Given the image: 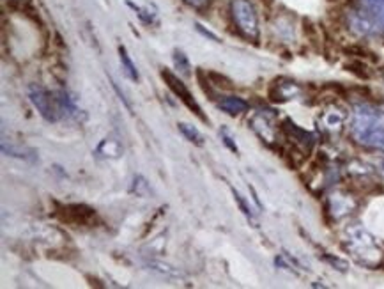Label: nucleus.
I'll return each mask as SVG.
<instances>
[{"mask_svg": "<svg viewBox=\"0 0 384 289\" xmlns=\"http://www.w3.org/2000/svg\"><path fill=\"white\" fill-rule=\"evenodd\" d=\"M148 266H149V270L161 273V275H165V277H168V279H184L183 272H179V270L174 268V266H170V265L160 263V261H149Z\"/></svg>", "mask_w": 384, "mask_h": 289, "instance_id": "nucleus-18", "label": "nucleus"}, {"mask_svg": "<svg viewBox=\"0 0 384 289\" xmlns=\"http://www.w3.org/2000/svg\"><path fill=\"white\" fill-rule=\"evenodd\" d=\"M195 77H196V82H199V86H201L202 92H204V94L208 96L211 101H214V99H216V92H214V86L211 83V80H209L208 71H204L199 68V70L195 71Z\"/></svg>", "mask_w": 384, "mask_h": 289, "instance_id": "nucleus-19", "label": "nucleus"}, {"mask_svg": "<svg viewBox=\"0 0 384 289\" xmlns=\"http://www.w3.org/2000/svg\"><path fill=\"white\" fill-rule=\"evenodd\" d=\"M54 217L68 226H90L96 222V210L82 203L62 204L54 201Z\"/></svg>", "mask_w": 384, "mask_h": 289, "instance_id": "nucleus-5", "label": "nucleus"}, {"mask_svg": "<svg viewBox=\"0 0 384 289\" xmlns=\"http://www.w3.org/2000/svg\"><path fill=\"white\" fill-rule=\"evenodd\" d=\"M195 27H196V30H199V32H201V34H204L205 37H209V39H213L214 43H220V37H218L216 34H213V32H209V30H205L201 23H196Z\"/></svg>", "mask_w": 384, "mask_h": 289, "instance_id": "nucleus-30", "label": "nucleus"}, {"mask_svg": "<svg viewBox=\"0 0 384 289\" xmlns=\"http://www.w3.org/2000/svg\"><path fill=\"white\" fill-rule=\"evenodd\" d=\"M131 194H135L137 197H149L151 195V188H149V183L145 181L143 176H135L133 183H131L130 188Z\"/></svg>", "mask_w": 384, "mask_h": 289, "instance_id": "nucleus-23", "label": "nucleus"}, {"mask_svg": "<svg viewBox=\"0 0 384 289\" xmlns=\"http://www.w3.org/2000/svg\"><path fill=\"white\" fill-rule=\"evenodd\" d=\"M323 257L327 261V263H330V265H333L336 270H340V272H347V263H345V261L338 259V257L327 256V254H324Z\"/></svg>", "mask_w": 384, "mask_h": 289, "instance_id": "nucleus-29", "label": "nucleus"}, {"mask_svg": "<svg viewBox=\"0 0 384 289\" xmlns=\"http://www.w3.org/2000/svg\"><path fill=\"white\" fill-rule=\"evenodd\" d=\"M345 240H343V248L361 265L368 268L376 270L383 263V250L379 243L368 231H365L360 226H352L345 231Z\"/></svg>", "mask_w": 384, "mask_h": 289, "instance_id": "nucleus-2", "label": "nucleus"}, {"mask_svg": "<svg viewBox=\"0 0 384 289\" xmlns=\"http://www.w3.org/2000/svg\"><path fill=\"white\" fill-rule=\"evenodd\" d=\"M250 128L261 137L262 142H266L270 148H274V144H276V132H274V128L271 126V121L267 119L266 116L255 114V116L250 119Z\"/></svg>", "mask_w": 384, "mask_h": 289, "instance_id": "nucleus-10", "label": "nucleus"}, {"mask_svg": "<svg viewBox=\"0 0 384 289\" xmlns=\"http://www.w3.org/2000/svg\"><path fill=\"white\" fill-rule=\"evenodd\" d=\"M183 2L184 4H188L190 8L195 9V11L204 12V11H208L211 6H213L214 0H183Z\"/></svg>", "mask_w": 384, "mask_h": 289, "instance_id": "nucleus-27", "label": "nucleus"}, {"mask_svg": "<svg viewBox=\"0 0 384 289\" xmlns=\"http://www.w3.org/2000/svg\"><path fill=\"white\" fill-rule=\"evenodd\" d=\"M160 74H161V79H163V82L167 83L168 89H170V91L174 92V94H176L177 98H179L181 101H183V103L186 105V107H188L190 110H192L193 114H195V116L199 117V119L202 121V123L209 124V117L205 116L201 105L196 103V99L193 98V94H192V92H190L188 87H186V83H184L183 80H181L179 77H177V74L172 73V71L168 70V68H161Z\"/></svg>", "mask_w": 384, "mask_h": 289, "instance_id": "nucleus-6", "label": "nucleus"}, {"mask_svg": "<svg viewBox=\"0 0 384 289\" xmlns=\"http://www.w3.org/2000/svg\"><path fill=\"white\" fill-rule=\"evenodd\" d=\"M342 52L347 57H352V59H370V61H377V57L376 55L370 52V50H367L365 46H361V45H349V46H343L342 48Z\"/></svg>", "mask_w": 384, "mask_h": 289, "instance_id": "nucleus-21", "label": "nucleus"}, {"mask_svg": "<svg viewBox=\"0 0 384 289\" xmlns=\"http://www.w3.org/2000/svg\"><path fill=\"white\" fill-rule=\"evenodd\" d=\"M356 8H361L376 20L377 27L384 30V0H356Z\"/></svg>", "mask_w": 384, "mask_h": 289, "instance_id": "nucleus-12", "label": "nucleus"}, {"mask_svg": "<svg viewBox=\"0 0 384 289\" xmlns=\"http://www.w3.org/2000/svg\"><path fill=\"white\" fill-rule=\"evenodd\" d=\"M343 20H345L349 30L354 32L356 36H376L379 30L376 20L361 8H349L347 12H343Z\"/></svg>", "mask_w": 384, "mask_h": 289, "instance_id": "nucleus-7", "label": "nucleus"}, {"mask_svg": "<svg viewBox=\"0 0 384 289\" xmlns=\"http://www.w3.org/2000/svg\"><path fill=\"white\" fill-rule=\"evenodd\" d=\"M208 77L216 89H221V91H232L234 89L232 80L229 77H225V74L218 73V71H208Z\"/></svg>", "mask_w": 384, "mask_h": 289, "instance_id": "nucleus-22", "label": "nucleus"}, {"mask_svg": "<svg viewBox=\"0 0 384 289\" xmlns=\"http://www.w3.org/2000/svg\"><path fill=\"white\" fill-rule=\"evenodd\" d=\"M303 32L310 39V43H314L315 46H319V29L315 27L314 21L308 20V18H303Z\"/></svg>", "mask_w": 384, "mask_h": 289, "instance_id": "nucleus-24", "label": "nucleus"}, {"mask_svg": "<svg viewBox=\"0 0 384 289\" xmlns=\"http://www.w3.org/2000/svg\"><path fill=\"white\" fill-rule=\"evenodd\" d=\"M230 17H232L239 36H243L248 41H259V37H261L259 14L255 6L250 0H230Z\"/></svg>", "mask_w": 384, "mask_h": 289, "instance_id": "nucleus-3", "label": "nucleus"}, {"mask_svg": "<svg viewBox=\"0 0 384 289\" xmlns=\"http://www.w3.org/2000/svg\"><path fill=\"white\" fill-rule=\"evenodd\" d=\"M351 135L360 146L384 151V110L370 103L354 105Z\"/></svg>", "mask_w": 384, "mask_h": 289, "instance_id": "nucleus-1", "label": "nucleus"}, {"mask_svg": "<svg viewBox=\"0 0 384 289\" xmlns=\"http://www.w3.org/2000/svg\"><path fill=\"white\" fill-rule=\"evenodd\" d=\"M220 137H221V141H223V144L227 146V148L232 151V153H239V149H237V144H236V141L232 139V135H230V132L227 128H221L220 130Z\"/></svg>", "mask_w": 384, "mask_h": 289, "instance_id": "nucleus-28", "label": "nucleus"}, {"mask_svg": "<svg viewBox=\"0 0 384 289\" xmlns=\"http://www.w3.org/2000/svg\"><path fill=\"white\" fill-rule=\"evenodd\" d=\"M383 110H384V103H383Z\"/></svg>", "mask_w": 384, "mask_h": 289, "instance_id": "nucleus-32", "label": "nucleus"}, {"mask_svg": "<svg viewBox=\"0 0 384 289\" xmlns=\"http://www.w3.org/2000/svg\"><path fill=\"white\" fill-rule=\"evenodd\" d=\"M119 57H121V64H123V70H124V73H126L128 79L133 80V82H139L140 80L139 70H137V66L133 64V61H131L126 46H123V45L119 46Z\"/></svg>", "mask_w": 384, "mask_h": 289, "instance_id": "nucleus-17", "label": "nucleus"}, {"mask_svg": "<svg viewBox=\"0 0 384 289\" xmlns=\"http://www.w3.org/2000/svg\"><path fill=\"white\" fill-rule=\"evenodd\" d=\"M299 92H301V87L298 82L280 77V79H274L267 87V99L271 103H285Z\"/></svg>", "mask_w": 384, "mask_h": 289, "instance_id": "nucleus-8", "label": "nucleus"}, {"mask_svg": "<svg viewBox=\"0 0 384 289\" xmlns=\"http://www.w3.org/2000/svg\"><path fill=\"white\" fill-rule=\"evenodd\" d=\"M352 210H354V201L347 194H335L331 199H327L326 204H324V213L333 220H338L342 217L349 215Z\"/></svg>", "mask_w": 384, "mask_h": 289, "instance_id": "nucleus-9", "label": "nucleus"}, {"mask_svg": "<svg viewBox=\"0 0 384 289\" xmlns=\"http://www.w3.org/2000/svg\"><path fill=\"white\" fill-rule=\"evenodd\" d=\"M230 190H232L234 201H236V203H237V206H239V210L243 211V215H245L248 220H252V222H254V223H257V222H255L254 211L250 210V206H248V204H246V201H245V199H243V195L239 194V192H237L236 188H230Z\"/></svg>", "mask_w": 384, "mask_h": 289, "instance_id": "nucleus-25", "label": "nucleus"}, {"mask_svg": "<svg viewBox=\"0 0 384 289\" xmlns=\"http://www.w3.org/2000/svg\"><path fill=\"white\" fill-rule=\"evenodd\" d=\"M29 99L43 119L48 121V123H57L62 110L59 98L54 92L48 91L46 87L39 86V83H32V86H29Z\"/></svg>", "mask_w": 384, "mask_h": 289, "instance_id": "nucleus-4", "label": "nucleus"}, {"mask_svg": "<svg viewBox=\"0 0 384 289\" xmlns=\"http://www.w3.org/2000/svg\"><path fill=\"white\" fill-rule=\"evenodd\" d=\"M123 153L124 148L117 137H107V139H103L94 151V155L98 158H121Z\"/></svg>", "mask_w": 384, "mask_h": 289, "instance_id": "nucleus-11", "label": "nucleus"}, {"mask_svg": "<svg viewBox=\"0 0 384 289\" xmlns=\"http://www.w3.org/2000/svg\"><path fill=\"white\" fill-rule=\"evenodd\" d=\"M218 107L223 112H227L229 116H239V114H245V112L250 110L248 101H245L243 98H237V96H229V98L220 99Z\"/></svg>", "mask_w": 384, "mask_h": 289, "instance_id": "nucleus-13", "label": "nucleus"}, {"mask_svg": "<svg viewBox=\"0 0 384 289\" xmlns=\"http://www.w3.org/2000/svg\"><path fill=\"white\" fill-rule=\"evenodd\" d=\"M327 2H331V4H333V2H335V4H336V2H340V0H327Z\"/></svg>", "mask_w": 384, "mask_h": 289, "instance_id": "nucleus-31", "label": "nucleus"}, {"mask_svg": "<svg viewBox=\"0 0 384 289\" xmlns=\"http://www.w3.org/2000/svg\"><path fill=\"white\" fill-rule=\"evenodd\" d=\"M177 128H179V132L183 133V135L186 137L190 142H192V144L204 146V137H202V133L199 132L195 126H192V124H188V123H177Z\"/></svg>", "mask_w": 384, "mask_h": 289, "instance_id": "nucleus-20", "label": "nucleus"}, {"mask_svg": "<svg viewBox=\"0 0 384 289\" xmlns=\"http://www.w3.org/2000/svg\"><path fill=\"white\" fill-rule=\"evenodd\" d=\"M343 70L349 71V73H352L354 77H358V79L361 80L372 79V71H370V68H368V64L363 59H352V61L345 62V64H343Z\"/></svg>", "mask_w": 384, "mask_h": 289, "instance_id": "nucleus-16", "label": "nucleus"}, {"mask_svg": "<svg viewBox=\"0 0 384 289\" xmlns=\"http://www.w3.org/2000/svg\"><path fill=\"white\" fill-rule=\"evenodd\" d=\"M2 153L8 155V157H14L20 158V160L25 161H36L37 160V153L34 149L30 148H21V146H14V144H6L2 142Z\"/></svg>", "mask_w": 384, "mask_h": 289, "instance_id": "nucleus-15", "label": "nucleus"}, {"mask_svg": "<svg viewBox=\"0 0 384 289\" xmlns=\"http://www.w3.org/2000/svg\"><path fill=\"white\" fill-rule=\"evenodd\" d=\"M174 64H176V68L184 74V77H188V74L192 73V71H190L192 68H190L188 57H186L181 50H176V52H174Z\"/></svg>", "mask_w": 384, "mask_h": 289, "instance_id": "nucleus-26", "label": "nucleus"}, {"mask_svg": "<svg viewBox=\"0 0 384 289\" xmlns=\"http://www.w3.org/2000/svg\"><path fill=\"white\" fill-rule=\"evenodd\" d=\"M345 121V112L338 107H327L323 116V124L327 130H340Z\"/></svg>", "mask_w": 384, "mask_h": 289, "instance_id": "nucleus-14", "label": "nucleus"}]
</instances>
